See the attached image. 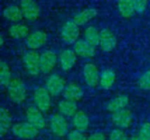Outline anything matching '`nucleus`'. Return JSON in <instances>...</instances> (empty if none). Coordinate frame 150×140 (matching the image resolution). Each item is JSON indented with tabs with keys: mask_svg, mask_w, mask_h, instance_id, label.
Masks as SVG:
<instances>
[{
	"mask_svg": "<svg viewBox=\"0 0 150 140\" xmlns=\"http://www.w3.org/2000/svg\"><path fill=\"white\" fill-rule=\"evenodd\" d=\"M9 98L15 103H21L26 97V89L24 82L21 79L16 78L11 81L7 87Z\"/></svg>",
	"mask_w": 150,
	"mask_h": 140,
	"instance_id": "f257e3e1",
	"label": "nucleus"
},
{
	"mask_svg": "<svg viewBox=\"0 0 150 140\" xmlns=\"http://www.w3.org/2000/svg\"><path fill=\"white\" fill-rule=\"evenodd\" d=\"M25 68L28 74L33 76H37L40 71V55L35 50H29L23 56Z\"/></svg>",
	"mask_w": 150,
	"mask_h": 140,
	"instance_id": "f03ea898",
	"label": "nucleus"
},
{
	"mask_svg": "<svg viewBox=\"0 0 150 140\" xmlns=\"http://www.w3.org/2000/svg\"><path fill=\"white\" fill-rule=\"evenodd\" d=\"M39 129L28 122H23L14 125L11 127L12 134L22 139H33L39 134Z\"/></svg>",
	"mask_w": 150,
	"mask_h": 140,
	"instance_id": "7ed1b4c3",
	"label": "nucleus"
},
{
	"mask_svg": "<svg viewBox=\"0 0 150 140\" xmlns=\"http://www.w3.org/2000/svg\"><path fill=\"white\" fill-rule=\"evenodd\" d=\"M79 34H80L79 25H77L73 20L67 21L63 25L61 32L62 39L68 45L75 44L77 41Z\"/></svg>",
	"mask_w": 150,
	"mask_h": 140,
	"instance_id": "20e7f679",
	"label": "nucleus"
},
{
	"mask_svg": "<svg viewBox=\"0 0 150 140\" xmlns=\"http://www.w3.org/2000/svg\"><path fill=\"white\" fill-rule=\"evenodd\" d=\"M51 132L57 137H64L69 132V123L62 114H55L51 117L49 121Z\"/></svg>",
	"mask_w": 150,
	"mask_h": 140,
	"instance_id": "39448f33",
	"label": "nucleus"
},
{
	"mask_svg": "<svg viewBox=\"0 0 150 140\" xmlns=\"http://www.w3.org/2000/svg\"><path fill=\"white\" fill-rule=\"evenodd\" d=\"M33 100L36 107L42 112L47 111L51 107V94L47 88H37L33 94Z\"/></svg>",
	"mask_w": 150,
	"mask_h": 140,
	"instance_id": "423d86ee",
	"label": "nucleus"
},
{
	"mask_svg": "<svg viewBox=\"0 0 150 140\" xmlns=\"http://www.w3.org/2000/svg\"><path fill=\"white\" fill-rule=\"evenodd\" d=\"M25 117L28 123L35 126L37 129L41 130L46 126V119L43 112L37 107H30L25 111Z\"/></svg>",
	"mask_w": 150,
	"mask_h": 140,
	"instance_id": "0eeeda50",
	"label": "nucleus"
},
{
	"mask_svg": "<svg viewBox=\"0 0 150 140\" xmlns=\"http://www.w3.org/2000/svg\"><path fill=\"white\" fill-rule=\"evenodd\" d=\"M20 9L23 16L28 20H36L40 16V6L34 0H21Z\"/></svg>",
	"mask_w": 150,
	"mask_h": 140,
	"instance_id": "6e6552de",
	"label": "nucleus"
},
{
	"mask_svg": "<svg viewBox=\"0 0 150 140\" xmlns=\"http://www.w3.org/2000/svg\"><path fill=\"white\" fill-rule=\"evenodd\" d=\"M99 32H100L99 46L101 49L105 53H109L114 50V48L117 46V39L113 34V32L108 29H103Z\"/></svg>",
	"mask_w": 150,
	"mask_h": 140,
	"instance_id": "1a4fd4ad",
	"label": "nucleus"
},
{
	"mask_svg": "<svg viewBox=\"0 0 150 140\" xmlns=\"http://www.w3.org/2000/svg\"><path fill=\"white\" fill-rule=\"evenodd\" d=\"M112 121L119 129H127L133 122V114L129 110L125 109L112 113Z\"/></svg>",
	"mask_w": 150,
	"mask_h": 140,
	"instance_id": "9d476101",
	"label": "nucleus"
},
{
	"mask_svg": "<svg viewBox=\"0 0 150 140\" xmlns=\"http://www.w3.org/2000/svg\"><path fill=\"white\" fill-rule=\"evenodd\" d=\"M57 62L56 53L53 51L47 50L40 54V71L44 74L50 73Z\"/></svg>",
	"mask_w": 150,
	"mask_h": 140,
	"instance_id": "9b49d317",
	"label": "nucleus"
},
{
	"mask_svg": "<svg viewBox=\"0 0 150 140\" xmlns=\"http://www.w3.org/2000/svg\"><path fill=\"white\" fill-rule=\"evenodd\" d=\"M47 40V35L46 32L42 31H36L29 34V36L25 39V43L28 48H30L31 50H35L44 46Z\"/></svg>",
	"mask_w": 150,
	"mask_h": 140,
	"instance_id": "f8f14e48",
	"label": "nucleus"
},
{
	"mask_svg": "<svg viewBox=\"0 0 150 140\" xmlns=\"http://www.w3.org/2000/svg\"><path fill=\"white\" fill-rule=\"evenodd\" d=\"M83 78L89 87H96L99 82L98 69L93 63H87L83 67Z\"/></svg>",
	"mask_w": 150,
	"mask_h": 140,
	"instance_id": "ddd939ff",
	"label": "nucleus"
},
{
	"mask_svg": "<svg viewBox=\"0 0 150 140\" xmlns=\"http://www.w3.org/2000/svg\"><path fill=\"white\" fill-rule=\"evenodd\" d=\"M46 88L51 96H57L65 89L64 80L58 75H52L47 80Z\"/></svg>",
	"mask_w": 150,
	"mask_h": 140,
	"instance_id": "4468645a",
	"label": "nucleus"
},
{
	"mask_svg": "<svg viewBox=\"0 0 150 140\" xmlns=\"http://www.w3.org/2000/svg\"><path fill=\"white\" fill-rule=\"evenodd\" d=\"M59 62L61 68L64 71L71 69L76 62V53L70 49L63 50L59 56Z\"/></svg>",
	"mask_w": 150,
	"mask_h": 140,
	"instance_id": "2eb2a0df",
	"label": "nucleus"
},
{
	"mask_svg": "<svg viewBox=\"0 0 150 140\" xmlns=\"http://www.w3.org/2000/svg\"><path fill=\"white\" fill-rule=\"evenodd\" d=\"M75 53L83 58H91L95 55V46H91L86 40H77L74 44Z\"/></svg>",
	"mask_w": 150,
	"mask_h": 140,
	"instance_id": "dca6fc26",
	"label": "nucleus"
},
{
	"mask_svg": "<svg viewBox=\"0 0 150 140\" xmlns=\"http://www.w3.org/2000/svg\"><path fill=\"white\" fill-rule=\"evenodd\" d=\"M83 96V91L80 86L76 83H69L65 87L63 91V97L67 100L77 102Z\"/></svg>",
	"mask_w": 150,
	"mask_h": 140,
	"instance_id": "f3484780",
	"label": "nucleus"
},
{
	"mask_svg": "<svg viewBox=\"0 0 150 140\" xmlns=\"http://www.w3.org/2000/svg\"><path fill=\"white\" fill-rule=\"evenodd\" d=\"M98 14V11L95 8H87L80 12H78L75 17L73 18V21L77 25H83L86 23H88L90 20L94 18Z\"/></svg>",
	"mask_w": 150,
	"mask_h": 140,
	"instance_id": "a211bd4d",
	"label": "nucleus"
},
{
	"mask_svg": "<svg viewBox=\"0 0 150 140\" xmlns=\"http://www.w3.org/2000/svg\"><path fill=\"white\" fill-rule=\"evenodd\" d=\"M128 103H129L128 96H127L125 95L119 96L112 99L107 103L106 109L108 111H110L112 113H115L120 110H125L127 108V106L128 105Z\"/></svg>",
	"mask_w": 150,
	"mask_h": 140,
	"instance_id": "6ab92c4d",
	"label": "nucleus"
},
{
	"mask_svg": "<svg viewBox=\"0 0 150 140\" xmlns=\"http://www.w3.org/2000/svg\"><path fill=\"white\" fill-rule=\"evenodd\" d=\"M58 109L60 113L64 116V117H74L77 110V104L76 102L73 101H69L67 99H64L62 101L60 102L59 105H58Z\"/></svg>",
	"mask_w": 150,
	"mask_h": 140,
	"instance_id": "aec40b11",
	"label": "nucleus"
},
{
	"mask_svg": "<svg viewBox=\"0 0 150 140\" xmlns=\"http://www.w3.org/2000/svg\"><path fill=\"white\" fill-rule=\"evenodd\" d=\"M8 32L11 38L19 39H24V38L26 39L29 36L30 30H29V27L25 25L15 24L9 27Z\"/></svg>",
	"mask_w": 150,
	"mask_h": 140,
	"instance_id": "412c9836",
	"label": "nucleus"
},
{
	"mask_svg": "<svg viewBox=\"0 0 150 140\" xmlns=\"http://www.w3.org/2000/svg\"><path fill=\"white\" fill-rule=\"evenodd\" d=\"M90 125V119L83 111H77L73 117V125L76 130L84 132Z\"/></svg>",
	"mask_w": 150,
	"mask_h": 140,
	"instance_id": "4be33fe9",
	"label": "nucleus"
},
{
	"mask_svg": "<svg viewBox=\"0 0 150 140\" xmlns=\"http://www.w3.org/2000/svg\"><path fill=\"white\" fill-rule=\"evenodd\" d=\"M3 16L4 17V18L11 22H18L24 17L20 7L14 4L7 6L3 11Z\"/></svg>",
	"mask_w": 150,
	"mask_h": 140,
	"instance_id": "5701e85b",
	"label": "nucleus"
},
{
	"mask_svg": "<svg viewBox=\"0 0 150 140\" xmlns=\"http://www.w3.org/2000/svg\"><path fill=\"white\" fill-rule=\"evenodd\" d=\"M11 127V116L7 109H0V135L4 137Z\"/></svg>",
	"mask_w": 150,
	"mask_h": 140,
	"instance_id": "b1692460",
	"label": "nucleus"
},
{
	"mask_svg": "<svg viewBox=\"0 0 150 140\" xmlns=\"http://www.w3.org/2000/svg\"><path fill=\"white\" fill-rule=\"evenodd\" d=\"M115 79H116L115 72L112 69H105V71H103V73L100 75V79H99L100 87L104 89H110L113 86L115 82Z\"/></svg>",
	"mask_w": 150,
	"mask_h": 140,
	"instance_id": "393cba45",
	"label": "nucleus"
},
{
	"mask_svg": "<svg viewBox=\"0 0 150 140\" xmlns=\"http://www.w3.org/2000/svg\"><path fill=\"white\" fill-rule=\"evenodd\" d=\"M118 8L120 13L125 18H130L135 11L133 0H118Z\"/></svg>",
	"mask_w": 150,
	"mask_h": 140,
	"instance_id": "a878e982",
	"label": "nucleus"
},
{
	"mask_svg": "<svg viewBox=\"0 0 150 140\" xmlns=\"http://www.w3.org/2000/svg\"><path fill=\"white\" fill-rule=\"evenodd\" d=\"M13 79L9 66L4 61H0V83L3 87H8Z\"/></svg>",
	"mask_w": 150,
	"mask_h": 140,
	"instance_id": "bb28decb",
	"label": "nucleus"
},
{
	"mask_svg": "<svg viewBox=\"0 0 150 140\" xmlns=\"http://www.w3.org/2000/svg\"><path fill=\"white\" fill-rule=\"evenodd\" d=\"M84 38L88 43L93 46H96L99 45L100 32H98V31L94 26H89L84 32Z\"/></svg>",
	"mask_w": 150,
	"mask_h": 140,
	"instance_id": "cd10ccee",
	"label": "nucleus"
},
{
	"mask_svg": "<svg viewBox=\"0 0 150 140\" xmlns=\"http://www.w3.org/2000/svg\"><path fill=\"white\" fill-rule=\"evenodd\" d=\"M140 89L143 90H150V70L145 72L138 81Z\"/></svg>",
	"mask_w": 150,
	"mask_h": 140,
	"instance_id": "c85d7f7f",
	"label": "nucleus"
},
{
	"mask_svg": "<svg viewBox=\"0 0 150 140\" xmlns=\"http://www.w3.org/2000/svg\"><path fill=\"white\" fill-rule=\"evenodd\" d=\"M140 140H150V123H144L138 132V136Z\"/></svg>",
	"mask_w": 150,
	"mask_h": 140,
	"instance_id": "c756f323",
	"label": "nucleus"
},
{
	"mask_svg": "<svg viewBox=\"0 0 150 140\" xmlns=\"http://www.w3.org/2000/svg\"><path fill=\"white\" fill-rule=\"evenodd\" d=\"M110 140H129L127 138V134L121 130V129H114L111 132L110 136H109Z\"/></svg>",
	"mask_w": 150,
	"mask_h": 140,
	"instance_id": "7c9ffc66",
	"label": "nucleus"
},
{
	"mask_svg": "<svg viewBox=\"0 0 150 140\" xmlns=\"http://www.w3.org/2000/svg\"><path fill=\"white\" fill-rule=\"evenodd\" d=\"M87 138L83 132L74 130L68 133V140H87Z\"/></svg>",
	"mask_w": 150,
	"mask_h": 140,
	"instance_id": "2f4dec72",
	"label": "nucleus"
},
{
	"mask_svg": "<svg viewBox=\"0 0 150 140\" xmlns=\"http://www.w3.org/2000/svg\"><path fill=\"white\" fill-rule=\"evenodd\" d=\"M148 1L149 0H133L135 11L138 13L144 12L148 5Z\"/></svg>",
	"mask_w": 150,
	"mask_h": 140,
	"instance_id": "473e14b6",
	"label": "nucleus"
},
{
	"mask_svg": "<svg viewBox=\"0 0 150 140\" xmlns=\"http://www.w3.org/2000/svg\"><path fill=\"white\" fill-rule=\"evenodd\" d=\"M106 137L103 132H94L91 135H90L87 140H105Z\"/></svg>",
	"mask_w": 150,
	"mask_h": 140,
	"instance_id": "72a5a7b5",
	"label": "nucleus"
},
{
	"mask_svg": "<svg viewBox=\"0 0 150 140\" xmlns=\"http://www.w3.org/2000/svg\"><path fill=\"white\" fill-rule=\"evenodd\" d=\"M129 140H140L139 139V138L137 137V136H133V137H131Z\"/></svg>",
	"mask_w": 150,
	"mask_h": 140,
	"instance_id": "f704fd0d",
	"label": "nucleus"
},
{
	"mask_svg": "<svg viewBox=\"0 0 150 140\" xmlns=\"http://www.w3.org/2000/svg\"><path fill=\"white\" fill-rule=\"evenodd\" d=\"M4 44V38H3V35H1V38H0V45L3 46Z\"/></svg>",
	"mask_w": 150,
	"mask_h": 140,
	"instance_id": "c9c22d12",
	"label": "nucleus"
}]
</instances>
